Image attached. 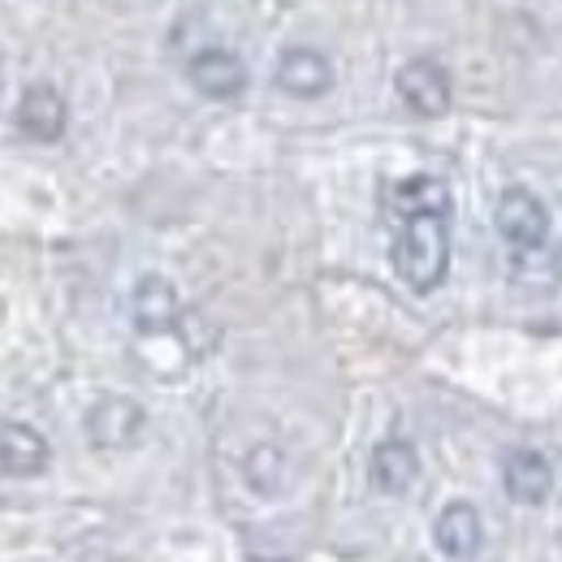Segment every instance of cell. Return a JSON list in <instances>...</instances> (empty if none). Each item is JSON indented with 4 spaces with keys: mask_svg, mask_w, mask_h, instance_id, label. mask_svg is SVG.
<instances>
[{
    "mask_svg": "<svg viewBox=\"0 0 562 562\" xmlns=\"http://www.w3.org/2000/svg\"><path fill=\"white\" fill-rule=\"evenodd\" d=\"M394 269L416 294L437 290L450 273V216L446 212H416L398 221L394 234Z\"/></svg>",
    "mask_w": 562,
    "mask_h": 562,
    "instance_id": "obj_1",
    "label": "cell"
},
{
    "mask_svg": "<svg viewBox=\"0 0 562 562\" xmlns=\"http://www.w3.org/2000/svg\"><path fill=\"white\" fill-rule=\"evenodd\" d=\"M493 225H497V234H502L510 247L537 251V247H546V238H550V209H546L528 187H506V191L497 195V204H493Z\"/></svg>",
    "mask_w": 562,
    "mask_h": 562,
    "instance_id": "obj_2",
    "label": "cell"
},
{
    "mask_svg": "<svg viewBox=\"0 0 562 562\" xmlns=\"http://www.w3.org/2000/svg\"><path fill=\"white\" fill-rule=\"evenodd\" d=\"M394 87H398L403 104H407L416 117H446L450 104H454L450 74H446V66H437V61H428V57L407 61L403 70L394 74Z\"/></svg>",
    "mask_w": 562,
    "mask_h": 562,
    "instance_id": "obj_3",
    "label": "cell"
},
{
    "mask_svg": "<svg viewBox=\"0 0 562 562\" xmlns=\"http://www.w3.org/2000/svg\"><path fill=\"white\" fill-rule=\"evenodd\" d=\"M13 122L31 143H57L70 126V104L53 82H31L18 100Z\"/></svg>",
    "mask_w": 562,
    "mask_h": 562,
    "instance_id": "obj_4",
    "label": "cell"
},
{
    "mask_svg": "<svg viewBox=\"0 0 562 562\" xmlns=\"http://www.w3.org/2000/svg\"><path fill=\"white\" fill-rule=\"evenodd\" d=\"M187 78H191V87L200 91V95H209V100H238L243 91H247V82H251V74L243 66V57L238 53H229V48H200L191 61H187Z\"/></svg>",
    "mask_w": 562,
    "mask_h": 562,
    "instance_id": "obj_5",
    "label": "cell"
},
{
    "mask_svg": "<svg viewBox=\"0 0 562 562\" xmlns=\"http://www.w3.org/2000/svg\"><path fill=\"white\" fill-rule=\"evenodd\" d=\"M131 321L135 329L156 338V334H169L182 325V299L173 290V281L160 278V273H147L135 281V294H131Z\"/></svg>",
    "mask_w": 562,
    "mask_h": 562,
    "instance_id": "obj_6",
    "label": "cell"
},
{
    "mask_svg": "<svg viewBox=\"0 0 562 562\" xmlns=\"http://www.w3.org/2000/svg\"><path fill=\"white\" fill-rule=\"evenodd\" d=\"M143 407L135 398H122V394H109V398H100L91 412H87V437H91V446H100V450H122V446H131L135 437L143 432Z\"/></svg>",
    "mask_w": 562,
    "mask_h": 562,
    "instance_id": "obj_7",
    "label": "cell"
},
{
    "mask_svg": "<svg viewBox=\"0 0 562 562\" xmlns=\"http://www.w3.org/2000/svg\"><path fill=\"white\" fill-rule=\"evenodd\" d=\"M273 82L294 100H321L334 87V66L321 48H285L278 57Z\"/></svg>",
    "mask_w": 562,
    "mask_h": 562,
    "instance_id": "obj_8",
    "label": "cell"
},
{
    "mask_svg": "<svg viewBox=\"0 0 562 562\" xmlns=\"http://www.w3.org/2000/svg\"><path fill=\"white\" fill-rule=\"evenodd\" d=\"M416 476H420V454H416L412 441L385 437V441L372 446V454H368V481H372L376 493L398 497V493H407L416 485Z\"/></svg>",
    "mask_w": 562,
    "mask_h": 562,
    "instance_id": "obj_9",
    "label": "cell"
},
{
    "mask_svg": "<svg viewBox=\"0 0 562 562\" xmlns=\"http://www.w3.org/2000/svg\"><path fill=\"white\" fill-rule=\"evenodd\" d=\"M502 485L515 502L524 506H541L550 493H554V463L532 450V446H519L502 459Z\"/></svg>",
    "mask_w": 562,
    "mask_h": 562,
    "instance_id": "obj_10",
    "label": "cell"
},
{
    "mask_svg": "<svg viewBox=\"0 0 562 562\" xmlns=\"http://www.w3.org/2000/svg\"><path fill=\"white\" fill-rule=\"evenodd\" d=\"M48 463H53V446H48V437L40 428H31L22 420L0 424V472L4 476H22L26 481V476L48 472Z\"/></svg>",
    "mask_w": 562,
    "mask_h": 562,
    "instance_id": "obj_11",
    "label": "cell"
},
{
    "mask_svg": "<svg viewBox=\"0 0 562 562\" xmlns=\"http://www.w3.org/2000/svg\"><path fill=\"white\" fill-rule=\"evenodd\" d=\"M432 541H437V550H441L446 559H454V562L476 559L481 546H485L481 510H476L472 502H450V506L437 515V524H432Z\"/></svg>",
    "mask_w": 562,
    "mask_h": 562,
    "instance_id": "obj_12",
    "label": "cell"
},
{
    "mask_svg": "<svg viewBox=\"0 0 562 562\" xmlns=\"http://www.w3.org/2000/svg\"><path fill=\"white\" fill-rule=\"evenodd\" d=\"M450 191L441 178H428V173H412L403 182H394L390 191V212L403 221V216H416V212H446L450 216Z\"/></svg>",
    "mask_w": 562,
    "mask_h": 562,
    "instance_id": "obj_13",
    "label": "cell"
},
{
    "mask_svg": "<svg viewBox=\"0 0 562 562\" xmlns=\"http://www.w3.org/2000/svg\"><path fill=\"white\" fill-rule=\"evenodd\" d=\"M247 485L256 493H278L285 485V459L278 446H256L247 454Z\"/></svg>",
    "mask_w": 562,
    "mask_h": 562,
    "instance_id": "obj_14",
    "label": "cell"
}]
</instances>
